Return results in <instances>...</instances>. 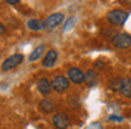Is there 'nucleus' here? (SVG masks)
Instances as JSON below:
<instances>
[{"mask_svg": "<svg viewBox=\"0 0 131 129\" xmlns=\"http://www.w3.org/2000/svg\"><path fill=\"white\" fill-rule=\"evenodd\" d=\"M128 18V13L124 10H120V8H114L110 13L107 14V20L114 25H123Z\"/></svg>", "mask_w": 131, "mask_h": 129, "instance_id": "f257e3e1", "label": "nucleus"}, {"mask_svg": "<svg viewBox=\"0 0 131 129\" xmlns=\"http://www.w3.org/2000/svg\"><path fill=\"white\" fill-rule=\"evenodd\" d=\"M113 45L117 49H125V48L131 46V35L127 32H121V34H116L111 39Z\"/></svg>", "mask_w": 131, "mask_h": 129, "instance_id": "f03ea898", "label": "nucleus"}, {"mask_svg": "<svg viewBox=\"0 0 131 129\" xmlns=\"http://www.w3.org/2000/svg\"><path fill=\"white\" fill-rule=\"evenodd\" d=\"M23 60H24V56L21 55V53L12 55V56H9L3 63H2V69H3V72H9V70L17 67L18 64H21V62H23Z\"/></svg>", "mask_w": 131, "mask_h": 129, "instance_id": "7ed1b4c3", "label": "nucleus"}, {"mask_svg": "<svg viewBox=\"0 0 131 129\" xmlns=\"http://www.w3.org/2000/svg\"><path fill=\"white\" fill-rule=\"evenodd\" d=\"M51 86L55 91L63 93V91H66L68 87H69V79L65 77V76H57V77H54Z\"/></svg>", "mask_w": 131, "mask_h": 129, "instance_id": "20e7f679", "label": "nucleus"}, {"mask_svg": "<svg viewBox=\"0 0 131 129\" xmlns=\"http://www.w3.org/2000/svg\"><path fill=\"white\" fill-rule=\"evenodd\" d=\"M63 18H65V16H63L62 13H55V14H52V16H49L48 18L44 21V27H45L47 30H54L55 27H58V25L63 21Z\"/></svg>", "mask_w": 131, "mask_h": 129, "instance_id": "39448f33", "label": "nucleus"}, {"mask_svg": "<svg viewBox=\"0 0 131 129\" xmlns=\"http://www.w3.org/2000/svg\"><path fill=\"white\" fill-rule=\"evenodd\" d=\"M68 79L69 81H72L75 84H82L85 83V73L78 67H71L68 70Z\"/></svg>", "mask_w": 131, "mask_h": 129, "instance_id": "423d86ee", "label": "nucleus"}, {"mask_svg": "<svg viewBox=\"0 0 131 129\" xmlns=\"http://www.w3.org/2000/svg\"><path fill=\"white\" fill-rule=\"evenodd\" d=\"M52 123H54V126L57 129H66L69 126V118L63 112H58L52 118Z\"/></svg>", "mask_w": 131, "mask_h": 129, "instance_id": "0eeeda50", "label": "nucleus"}, {"mask_svg": "<svg viewBox=\"0 0 131 129\" xmlns=\"http://www.w3.org/2000/svg\"><path fill=\"white\" fill-rule=\"evenodd\" d=\"M57 58H58V52L55 49H49L47 52V55L44 56L42 59V66L44 67H52L57 62Z\"/></svg>", "mask_w": 131, "mask_h": 129, "instance_id": "6e6552de", "label": "nucleus"}, {"mask_svg": "<svg viewBox=\"0 0 131 129\" xmlns=\"http://www.w3.org/2000/svg\"><path fill=\"white\" fill-rule=\"evenodd\" d=\"M97 81H99V76H97L96 70H88L85 74V83L88 87H94L97 84Z\"/></svg>", "mask_w": 131, "mask_h": 129, "instance_id": "1a4fd4ad", "label": "nucleus"}, {"mask_svg": "<svg viewBox=\"0 0 131 129\" xmlns=\"http://www.w3.org/2000/svg\"><path fill=\"white\" fill-rule=\"evenodd\" d=\"M37 88L42 95H48L49 93H51L52 86H51V83H49V80H47V79H40V80L37 81Z\"/></svg>", "mask_w": 131, "mask_h": 129, "instance_id": "9d476101", "label": "nucleus"}, {"mask_svg": "<svg viewBox=\"0 0 131 129\" xmlns=\"http://www.w3.org/2000/svg\"><path fill=\"white\" fill-rule=\"evenodd\" d=\"M40 109L45 114H51V112L55 111V102L52 100H48V98H44L40 102Z\"/></svg>", "mask_w": 131, "mask_h": 129, "instance_id": "9b49d317", "label": "nucleus"}, {"mask_svg": "<svg viewBox=\"0 0 131 129\" xmlns=\"http://www.w3.org/2000/svg\"><path fill=\"white\" fill-rule=\"evenodd\" d=\"M121 94L127 98H131V79L130 77H125L123 79V83H121Z\"/></svg>", "mask_w": 131, "mask_h": 129, "instance_id": "f8f14e48", "label": "nucleus"}, {"mask_svg": "<svg viewBox=\"0 0 131 129\" xmlns=\"http://www.w3.org/2000/svg\"><path fill=\"white\" fill-rule=\"evenodd\" d=\"M27 27L30 28L31 31H41L44 30V21H41V20H37V18H31L27 21Z\"/></svg>", "mask_w": 131, "mask_h": 129, "instance_id": "ddd939ff", "label": "nucleus"}, {"mask_svg": "<svg viewBox=\"0 0 131 129\" xmlns=\"http://www.w3.org/2000/svg\"><path fill=\"white\" fill-rule=\"evenodd\" d=\"M44 50H45V46H44V45H38V46L31 52V55H30L28 60H30V62H35V60H38V59H40L41 56H42Z\"/></svg>", "mask_w": 131, "mask_h": 129, "instance_id": "4468645a", "label": "nucleus"}, {"mask_svg": "<svg viewBox=\"0 0 131 129\" xmlns=\"http://www.w3.org/2000/svg\"><path fill=\"white\" fill-rule=\"evenodd\" d=\"M68 104L71 108H79L80 101H79V95L78 94H71L68 97Z\"/></svg>", "mask_w": 131, "mask_h": 129, "instance_id": "2eb2a0df", "label": "nucleus"}, {"mask_svg": "<svg viewBox=\"0 0 131 129\" xmlns=\"http://www.w3.org/2000/svg\"><path fill=\"white\" fill-rule=\"evenodd\" d=\"M121 83H123V79L121 77L113 79L111 83H110V90H113V91H120V90H121Z\"/></svg>", "mask_w": 131, "mask_h": 129, "instance_id": "dca6fc26", "label": "nucleus"}, {"mask_svg": "<svg viewBox=\"0 0 131 129\" xmlns=\"http://www.w3.org/2000/svg\"><path fill=\"white\" fill-rule=\"evenodd\" d=\"M93 67H94V69H97V70H99V69H104V67H106V64L103 63L102 60H97V62H94V63H93Z\"/></svg>", "mask_w": 131, "mask_h": 129, "instance_id": "f3484780", "label": "nucleus"}, {"mask_svg": "<svg viewBox=\"0 0 131 129\" xmlns=\"http://www.w3.org/2000/svg\"><path fill=\"white\" fill-rule=\"evenodd\" d=\"M88 129H103V126L100 125L99 122H92L90 125L88 126Z\"/></svg>", "mask_w": 131, "mask_h": 129, "instance_id": "a211bd4d", "label": "nucleus"}, {"mask_svg": "<svg viewBox=\"0 0 131 129\" xmlns=\"http://www.w3.org/2000/svg\"><path fill=\"white\" fill-rule=\"evenodd\" d=\"M108 119L113 121V122H121L123 117H118V115H110V117H108Z\"/></svg>", "mask_w": 131, "mask_h": 129, "instance_id": "6ab92c4d", "label": "nucleus"}, {"mask_svg": "<svg viewBox=\"0 0 131 129\" xmlns=\"http://www.w3.org/2000/svg\"><path fill=\"white\" fill-rule=\"evenodd\" d=\"M73 22H75V18H71L68 22H66V25H65V28H63V31H68V30H71V25L73 24Z\"/></svg>", "mask_w": 131, "mask_h": 129, "instance_id": "aec40b11", "label": "nucleus"}, {"mask_svg": "<svg viewBox=\"0 0 131 129\" xmlns=\"http://www.w3.org/2000/svg\"><path fill=\"white\" fill-rule=\"evenodd\" d=\"M7 4H13V6H14V4H18V0H7Z\"/></svg>", "mask_w": 131, "mask_h": 129, "instance_id": "412c9836", "label": "nucleus"}, {"mask_svg": "<svg viewBox=\"0 0 131 129\" xmlns=\"http://www.w3.org/2000/svg\"><path fill=\"white\" fill-rule=\"evenodd\" d=\"M4 31H6V27L0 22V35H2V34H4Z\"/></svg>", "mask_w": 131, "mask_h": 129, "instance_id": "4be33fe9", "label": "nucleus"}]
</instances>
